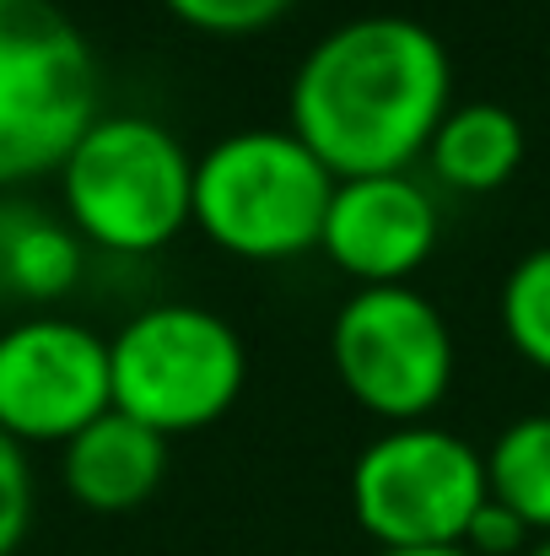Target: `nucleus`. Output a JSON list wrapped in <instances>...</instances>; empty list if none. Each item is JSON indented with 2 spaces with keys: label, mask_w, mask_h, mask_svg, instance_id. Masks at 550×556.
<instances>
[{
  "label": "nucleus",
  "mask_w": 550,
  "mask_h": 556,
  "mask_svg": "<svg viewBox=\"0 0 550 556\" xmlns=\"http://www.w3.org/2000/svg\"><path fill=\"white\" fill-rule=\"evenodd\" d=\"M286 109V130L335 179L410 174L453 109L448 43L405 11L351 16L297 60Z\"/></svg>",
  "instance_id": "obj_1"
},
{
  "label": "nucleus",
  "mask_w": 550,
  "mask_h": 556,
  "mask_svg": "<svg viewBox=\"0 0 550 556\" xmlns=\"http://www.w3.org/2000/svg\"><path fill=\"white\" fill-rule=\"evenodd\" d=\"M65 222L108 254H157L194 227V157L152 114H98L60 163Z\"/></svg>",
  "instance_id": "obj_2"
},
{
  "label": "nucleus",
  "mask_w": 550,
  "mask_h": 556,
  "mask_svg": "<svg viewBox=\"0 0 550 556\" xmlns=\"http://www.w3.org/2000/svg\"><path fill=\"white\" fill-rule=\"evenodd\" d=\"M335 185L292 130H232L194 157V227L238 260H292L319 249Z\"/></svg>",
  "instance_id": "obj_3"
},
{
  "label": "nucleus",
  "mask_w": 550,
  "mask_h": 556,
  "mask_svg": "<svg viewBox=\"0 0 550 556\" xmlns=\"http://www.w3.org/2000/svg\"><path fill=\"white\" fill-rule=\"evenodd\" d=\"M103 98L87 33L54 0H0V185L60 174Z\"/></svg>",
  "instance_id": "obj_4"
},
{
  "label": "nucleus",
  "mask_w": 550,
  "mask_h": 556,
  "mask_svg": "<svg viewBox=\"0 0 550 556\" xmlns=\"http://www.w3.org/2000/svg\"><path fill=\"white\" fill-rule=\"evenodd\" d=\"M114 410L146 421L163 438L221 421L243 383L248 346L232 319L200 303H152L119 325L108 341Z\"/></svg>",
  "instance_id": "obj_5"
},
{
  "label": "nucleus",
  "mask_w": 550,
  "mask_h": 556,
  "mask_svg": "<svg viewBox=\"0 0 550 556\" xmlns=\"http://www.w3.org/2000/svg\"><path fill=\"white\" fill-rule=\"evenodd\" d=\"M486 497V454L437 421L378 432L351 465V519L378 552L464 546Z\"/></svg>",
  "instance_id": "obj_6"
},
{
  "label": "nucleus",
  "mask_w": 550,
  "mask_h": 556,
  "mask_svg": "<svg viewBox=\"0 0 550 556\" xmlns=\"http://www.w3.org/2000/svg\"><path fill=\"white\" fill-rule=\"evenodd\" d=\"M341 389L388 427L432 421L453 389V330L443 308L405 287H357L330 319Z\"/></svg>",
  "instance_id": "obj_7"
},
{
  "label": "nucleus",
  "mask_w": 550,
  "mask_h": 556,
  "mask_svg": "<svg viewBox=\"0 0 550 556\" xmlns=\"http://www.w3.org/2000/svg\"><path fill=\"white\" fill-rule=\"evenodd\" d=\"M114 410L108 341L60 314H27L0 330V432L27 443H71Z\"/></svg>",
  "instance_id": "obj_8"
},
{
  "label": "nucleus",
  "mask_w": 550,
  "mask_h": 556,
  "mask_svg": "<svg viewBox=\"0 0 550 556\" xmlns=\"http://www.w3.org/2000/svg\"><path fill=\"white\" fill-rule=\"evenodd\" d=\"M437 200L410 174L341 179L319 249L357 287H405L437 249Z\"/></svg>",
  "instance_id": "obj_9"
},
{
  "label": "nucleus",
  "mask_w": 550,
  "mask_h": 556,
  "mask_svg": "<svg viewBox=\"0 0 550 556\" xmlns=\"http://www.w3.org/2000/svg\"><path fill=\"white\" fill-rule=\"evenodd\" d=\"M65 492L92 514H130L157 497L168 476V438L125 410H103L71 443H60Z\"/></svg>",
  "instance_id": "obj_10"
},
{
  "label": "nucleus",
  "mask_w": 550,
  "mask_h": 556,
  "mask_svg": "<svg viewBox=\"0 0 550 556\" xmlns=\"http://www.w3.org/2000/svg\"><path fill=\"white\" fill-rule=\"evenodd\" d=\"M524 119L497 98H464L443 114L426 147L432 179L459 194H491L502 189L524 163Z\"/></svg>",
  "instance_id": "obj_11"
},
{
  "label": "nucleus",
  "mask_w": 550,
  "mask_h": 556,
  "mask_svg": "<svg viewBox=\"0 0 550 556\" xmlns=\"http://www.w3.org/2000/svg\"><path fill=\"white\" fill-rule=\"evenodd\" d=\"M486 492L513 519H524L529 535H550V416H519L508 421L486 448Z\"/></svg>",
  "instance_id": "obj_12"
},
{
  "label": "nucleus",
  "mask_w": 550,
  "mask_h": 556,
  "mask_svg": "<svg viewBox=\"0 0 550 556\" xmlns=\"http://www.w3.org/2000/svg\"><path fill=\"white\" fill-rule=\"evenodd\" d=\"M0 276L16 298H33V303H54L76 287L81 276V238L71 222H54V216H33V211H16L5 216V232H0Z\"/></svg>",
  "instance_id": "obj_13"
},
{
  "label": "nucleus",
  "mask_w": 550,
  "mask_h": 556,
  "mask_svg": "<svg viewBox=\"0 0 550 556\" xmlns=\"http://www.w3.org/2000/svg\"><path fill=\"white\" fill-rule=\"evenodd\" d=\"M502 336L508 346L529 363V368L550 372V243L529 249L513 260V270L502 276Z\"/></svg>",
  "instance_id": "obj_14"
},
{
  "label": "nucleus",
  "mask_w": 550,
  "mask_h": 556,
  "mask_svg": "<svg viewBox=\"0 0 550 556\" xmlns=\"http://www.w3.org/2000/svg\"><path fill=\"white\" fill-rule=\"evenodd\" d=\"M183 27L210 33V38H243V33H265L276 27L297 0H163Z\"/></svg>",
  "instance_id": "obj_15"
},
{
  "label": "nucleus",
  "mask_w": 550,
  "mask_h": 556,
  "mask_svg": "<svg viewBox=\"0 0 550 556\" xmlns=\"http://www.w3.org/2000/svg\"><path fill=\"white\" fill-rule=\"evenodd\" d=\"M27 530H33V465L27 448L0 432V556H16Z\"/></svg>",
  "instance_id": "obj_16"
},
{
  "label": "nucleus",
  "mask_w": 550,
  "mask_h": 556,
  "mask_svg": "<svg viewBox=\"0 0 550 556\" xmlns=\"http://www.w3.org/2000/svg\"><path fill=\"white\" fill-rule=\"evenodd\" d=\"M464 552L470 556H524L529 552V530H524V519H513L502 503L486 497L481 514L464 530Z\"/></svg>",
  "instance_id": "obj_17"
},
{
  "label": "nucleus",
  "mask_w": 550,
  "mask_h": 556,
  "mask_svg": "<svg viewBox=\"0 0 550 556\" xmlns=\"http://www.w3.org/2000/svg\"><path fill=\"white\" fill-rule=\"evenodd\" d=\"M378 556H470L464 546H410V552H378Z\"/></svg>",
  "instance_id": "obj_18"
},
{
  "label": "nucleus",
  "mask_w": 550,
  "mask_h": 556,
  "mask_svg": "<svg viewBox=\"0 0 550 556\" xmlns=\"http://www.w3.org/2000/svg\"><path fill=\"white\" fill-rule=\"evenodd\" d=\"M524 556H550V535H546V541H535V546H529Z\"/></svg>",
  "instance_id": "obj_19"
}]
</instances>
